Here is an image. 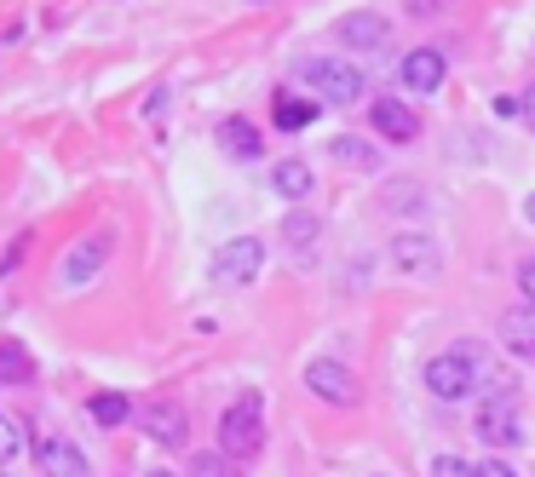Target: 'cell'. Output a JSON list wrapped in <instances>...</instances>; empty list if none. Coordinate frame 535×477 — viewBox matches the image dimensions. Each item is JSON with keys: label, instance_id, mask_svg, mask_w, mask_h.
Instances as JSON below:
<instances>
[{"label": "cell", "instance_id": "6da1fadb", "mask_svg": "<svg viewBox=\"0 0 535 477\" xmlns=\"http://www.w3.org/2000/svg\"><path fill=\"white\" fill-rule=\"evenodd\" d=\"M300 81L311 98H328V104H357L363 92H369V75L357 64H340V58H305L300 64Z\"/></svg>", "mask_w": 535, "mask_h": 477}, {"label": "cell", "instance_id": "7a4b0ae2", "mask_svg": "<svg viewBox=\"0 0 535 477\" xmlns=\"http://www.w3.org/2000/svg\"><path fill=\"white\" fill-rule=\"evenodd\" d=\"M219 449L231 460H248L265 449V409H259V397H236L225 420H219Z\"/></svg>", "mask_w": 535, "mask_h": 477}, {"label": "cell", "instance_id": "3957f363", "mask_svg": "<svg viewBox=\"0 0 535 477\" xmlns=\"http://www.w3.org/2000/svg\"><path fill=\"white\" fill-rule=\"evenodd\" d=\"M259 265H265V242H259V236H236V242H225V248L213 253L208 276L219 288H248L259 276Z\"/></svg>", "mask_w": 535, "mask_h": 477}, {"label": "cell", "instance_id": "277c9868", "mask_svg": "<svg viewBox=\"0 0 535 477\" xmlns=\"http://www.w3.org/2000/svg\"><path fill=\"white\" fill-rule=\"evenodd\" d=\"M305 386L317 391L323 403H334V409H351V403L363 397V386H357V374H351L346 363H334V357H317V363L305 368Z\"/></svg>", "mask_w": 535, "mask_h": 477}, {"label": "cell", "instance_id": "5b68a950", "mask_svg": "<svg viewBox=\"0 0 535 477\" xmlns=\"http://www.w3.org/2000/svg\"><path fill=\"white\" fill-rule=\"evenodd\" d=\"M426 391H432V397H443V403H455V397H466V391H472V363H466L461 345L426 363Z\"/></svg>", "mask_w": 535, "mask_h": 477}, {"label": "cell", "instance_id": "8992f818", "mask_svg": "<svg viewBox=\"0 0 535 477\" xmlns=\"http://www.w3.org/2000/svg\"><path fill=\"white\" fill-rule=\"evenodd\" d=\"M392 265L409 276H432L443 265V253L432 236H415V230H403V236H392Z\"/></svg>", "mask_w": 535, "mask_h": 477}, {"label": "cell", "instance_id": "52a82bcc", "mask_svg": "<svg viewBox=\"0 0 535 477\" xmlns=\"http://www.w3.org/2000/svg\"><path fill=\"white\" fill-rule=\"evenodd\" d=\"M478 437H484L489 449H518V403L512 397H495L484 414H478Z\"/></svg>", "mask_w": 535, "mask_h": 477}, {"label": "cell", "instance_id": "ba28073f", "mask_svg": "<svg viewBox=\"0 0 535 477\" xmlns=\"http://www.w3.org/2000/svg\"><path fill=\"white\" fill-rule=\"evenodd\" d=\"M369 115H374V127L392 138V144H415V138H420V115L409 110L403 98H374Z\"/></svg>", "mask_w": 535, "mask_h": 477}, {"label": "cell", "instance_id": "9c48e42d", "mask_svg": "<svg viewBox=\"0 0 535 477\" xmlns=\"http://www.w3.org/2000/svg\"><path fill=\"white\" fill-rule=\"evenodd\" d=\"M334 35H340L351 52H380L392 29H386V18H380V12H351V18H340V29H334Z\"/></svg>", "mask_w": 535, "mask_h": 477}, {"label": "cell", "instance_id": "30bf717a", "mask_svg": "<svg viewBox=\"0 0 535 477\" xmlns=\"http://www.w3.org/2000/svg\"><path fill=\"white\" fill-rule=\"evenodd\" d=\"M35 466L47 477H93L87 472V455H81L75 443H64V437H47V443L35 449Z\"/></svg>", "mask_w": 535, "mask_h": 477}, {"label": "cell", "instance_id": "8fae6325", "mask_svg": "<svg viewBox=\"0 0 535 477\" xmlns=\"http://www.w3.org/2000/svg\"><path fill=\"white\" fill-rule=\"evenodd\" d=\"M144 432H150V443L179 449V443H185V432H190V420H185V409H179V403H150V409H144Z\"/></svg>", "mask_w": 535, "mask_h": 477}, {"label": "cell", "instance_id": "7c38bea8", "mask_svg": "<svg viewBox=\"0 0 535 477\" xmlns=\"http://www.w3.org/2000/svg\"><path fill=\"white\" fill-rule=\"evenodd\" d=\"M271 121H277L282 133H305V127L317 121V98H311V92L282 87V92H277V104H271Z\"/></svg>", "mask_w": 535, "mask_h": 477}, {"label": "cell", "instance_id": "4fadbf2b", "mask_svg": "<svg viewBox=\"0 0 535 477\" xmlns=\"http://www.w3.org/2000/svg\"><path fill=\"white\" fill-rule=\"evenodd\" d=\"M403 87L409 92H438L443 87V52H432V46L409 52V58H403Z\"/></svg>", "mask_w": 535, "mask_h": 477}, {"label": "cell", "instance_id": "5bb4252c", "mask_svg": "<svg viewBox=\"0 0 535 477\" xmlns=\"http://www.w3.org/2000/svg\"><path fill=\"white\" fill-rule=\"evenodd\" d=\"M501 345H507L518 363H535V311H530V305L501 317Z\"/></svg>", "mask_w": 535, "mask_h": 477}, {"label": "cell", "instance_id": "9a60e30c", "mask_svg": "<svg viewBox=\"0 0 535 477\" xmlns=\"http://www.w3.org/2000/svg\"><path fill=\"white\" fill-rule=\"evenodd\" d=\"M219 144H225V156H231V161H259V150H265L259 127H254V121H242V115H231V121L219 127Z\"/></svg>", "mask_w": 535, "mask_h": 477}, {"label": "cell", "instance_id": "2e32d148", "mask_svg": "<svg viewBox=\"0 0 535 477\" xmlns=\"http://www.w3.org/2000/svg\"><path fill=\"white\" fill-rule=\"evenodd\" d=\"M110 253V236H93V242H81V248H70V259H64V282H87V276L98 271V259Z\"/></svg>", "mask_w": 535, "mask_h": 477}, {"label": "cell", "instance_id": "e0dca14e", "mask_svg": "<svg viewBox=\"0 0 535 477\" xmlns=\"http://www.w3.org/2000/svg\"><path fill=\"white\" fill-rule=\"evenodd\" d=\"M271 190H277V196H288V202L311 196V167H305V161H277V173H271Z\"/></svg>", "mask_w": 535, "mask_h": 477}, {"label": "cell", "instance_id": "ac0fdd59", "mask_svg": "<svg viewBox=\"0 0 535 477\" xmlns=\"http://www.w3.org/2000/svg\"><path fill=\"white\" fill-rule=\"evenodd\" d=\"M328 156L346 161V167H357V173H374V167H380V156H374L369 138H334V144H328Z\"/></svg>", "mask_w": 535, "mask_h": 477}, {"label": "cell", "instance_id": "d6986e66", "mask_svg": "<svg viewBox=\"0 0 535 477\" xmlns=\"http://www.w3.org/2000/svg\"><path fill=\"white\" fill-rule=\"evenodd\" d=\"M29 374H35V363H29L24 345H0V386H29Z\"/></svg>", "mask_w": 535, "mask_h": 477}, {"label": "cell", "instance_id": "ffe728a7", "mask_svg": "<svg viewBox=\"0 0 535 477\" xmlns=\"http://www.w3.org/2000/svg\"><path fill=\"white\" fill-rule=\"evenodd\" d=\"M87 414H93L98 426H121V420L133 414V397H121V391H98L93 403H87Z\"/></svg>", "mask_w": 535, "mask_h": 477}, {"label": "cell", "instance_id": "44dd1931", "mask_svg": "<svg viewBox=\"0 0 535 477\" xmlns=\"http://www.w3.org/2000/svg\"><path fill=\"white\" fill-rule=\"evenodd\" d=\"M317 236H323V225H317L311 213H288V219H282V242H288V248H311Z\"/></svg>", "mask_w": 535, "mask_h": 477}, {"label": "cell", "instance_id": "7402d4cb", "mask_svg": "<svg viewBox=\"0 0 535 477\" xmlns=\"http://www.w3.org/2000/svg\"><path fill=\"white\" fill-rule=\"evenodd\" d=\"M190 477H242V472H236V460H231V455H202Z\"/></svg>", "mask_w": 535, "mask_h": 477}, {"label": "cell", "instance_id": "603a6c76", "mask_svg": "<svg viewBox=\"0 0 535 477\" xmlns=\"http://www.w3.org/2000/svg\"><path fill=\"white\" fill-rule=\"evenodd\" d=\"M18 449H24V437H18V426H12V420L0 414V466H6V460L18 455Z\"/></svg>", "mask_w": 535, "mask_h": 477}, {"label": "cell", "instance_id": "cb8c5ba5", "mask_svg": "<svg viewBox=\"0 0 535 477\" xmlns=\"http://www.w3.org/2000/svg\"><path fill=\"white\" fill-rule=\"evenodd\" d=\"M432 477H472V466L455 460V455H438V460H432Z\"/></svg>", "mask_w": 535, "mask_h": 477}, {"label": "cell", "instance_id": "d4e9b609", "mask_svg": "<svg viewBox=\"0 0 535 477\" xmlns=\"http://www.w3.org/2000/svg\"><path fill=\"white\" fill-rule=\"evenodd\" d=\"M518 288H524V305L535 311V259H524V265H518Z\"/></svg>", "mask_w": 535, "mask_h": 477}, {"label": "cell", "instance_id": "484cf974", "mask_svg": "<svg viewBox=\"0 0 535 477\" xmlns=\"http://www.w3.org/2000/svg\"><path fill=\"white\" fill-rule=\"evenodd\" d=\"M472 477H518L507 460H484V466H472Z\"/></svg>", "mask_w": 535, "mask_h": 477}, {"label": "cell", "instance_id": "4316f807", "mask_svg": "<svg viewBox=\"0 0 535 477\" xmlns=\"http://www.w3.org/2000/svg\"><path fill=\"white\" fill-rule=\"evenodd\" d=\"M524 110H530V121H535V92H530V98H524Z\"/></svg>", "mask_w": 535, "mask_h": 477}, {"label": "cell", "instance_id": "83f0119b", "mask_svg": "<svg viewBox=\"0 0 535 477\" xmlns=\"http://www.w3.org/2000/svg\"><path fill=\"white\" fill-rule=\"evenodd\" d=\"M524 213H530V219H535V196H530V202H524Z\"/></svg>", "mask_w": 535, "mask_h": 477}, {"label": "cell", "instance_id": "f1b7e54d", "mask_svg": "<svg viewBox=\"0 0 535 477\" xmlns=\"http://www.w3.org/2000/svg\"><path fill=\"white\" fill-rule=\"evenodd\" d=\"M150 477H173V472H167V466H156V472H150Z\"/></svg>", "mask_w": 535, "mask_h": 477}, {"label": "cell", "instance_id": "f546056e", "mask_svg": "<svg viewBox=\"0 0 535 477\" xmlns=\"http://www.w3.org/2000/svg\"><path fill=\"white\" fill-rule=\"evenodd\" d=\"M0 477H6V472H0Z\"/></svg>", "mask_w": 535, "mask_h": 477}]
</instances>
